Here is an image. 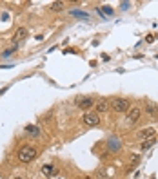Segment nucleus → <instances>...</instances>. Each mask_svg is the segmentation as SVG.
I'll list each match as a JSON object with an SVG mask.
<instances>
[{"instance_id": "obj_1", "label": "nucleus", "mask_w": 158, "mask_h": 179, "mask_svg": "<svg viewBox=\"0 0 158 179\" xmlns=\"http://www.w3.org/2000/svg\"><path fill=\"white\" fill-rule=\"evenodd\" d=\"M109 107L114 112H127L129 107H131V103H129V100H125V98H113L109 102Z\"/></svg>"}, {"instance_id": "obj_2", "label": "nucleus", "mask_w": 158, "mask_h": 179, "mask_svg": "<svg viewBox=\"0 0 158 179\" xmlns=\"http://www.w3.org/2000/svg\"><path fill=\"white\" fill-rule=\"evenodd\" d=\"M36 148L35 147H29V145H26V147H22L20 148V152H18V159L20 161H24V163H29V161H33L36 157Z\"/></svg>"}, {"instance_id": "obj_3", "label": "nucleus", "mask_w": 158, "mask_h": 179, "mask_svg": "<svg viewBox=\"0 0 158 179\" xmlns=\"http://www.w3.org/2000/svg\"><path fill=\"white\" fill-rule=\"evenodd\" d=\"M140 114H142L140 107H133V109H129V111H127V114H125V123H127V125L136 123V121H138V118H140Z\"/></svg>"}, {"instance_id": "obj_4", "label": "nucleus", "mask_w": 158, "mask_h": 179, "mask_svg": "<svg viewBox=\"0 0 158 179\" xmlns=\"http://www.w3.org/2000/svg\"><path fill=\"white\" fill-rule=\"evenodd\" d=\"M93 98H89V96H80V98H76V107L78 109H82V111H87V109H91L93 107Z\"/></svg>"}, {"instance_id": "obj_5", "label": "nucleus", "mask_w": 158, "mask_h": 179, "mask_svg": "<svg viewBox=\"0 0 158 179\" xmlns=\"http://www.w3.org/2000/svg\"><path fill=\"white\" fill-rule=\"evenodd\" d=\"M84 123L89 125V127H97L98 123H100V118H98L97 112H87V114L84 116Z\"/></svg>"}, {"instance_id": "obj_6", "label": "nucleus", "mask_w": 158, "mask_h": 179, "mask_svg": "<svg viewBox=\"0 0 158 179\" xmlns=\"http://www.w3.org/2000/svg\"><path fill=\"white\" fill-rule=\"evenodd\" d=\"M155 134H156V130H155L153 127L144 128V130H140V132H138V136H140L144 141H145V139H151V137H155Z\"/></svg>"}, {"instance_id": "obj_7", "label": "nucleus", "mask_w": 158, "mask_h": 179, "mask_svg": "<svg viewBox=\"0 0 158 179\" xmlns=\"http://www.w3.org/2000/svg\"><path fill=\"white\" fill-rule=\"evenodd\" d=\"M26 36H27V29H26V27H18L17 31H15V40H17V42L24 40Z\"/></svg>"}, {"instance_id": "obj_8", "label": "nucleus", "mask_w": 158, "mask_h": 179, "mask_svg": "<svg viewBox=\"0 0 158 179\" xmlns=\"http://www.w3.org/2000/svg\"><path fill=\"white\" fill-rule=\"evenodd\" d=\"M109 111V102L107 100H100L97 103V112H107Z\"/></svg>"}, {"instance_id": "obj_9", "label": "nucleus", "mask_w": 158, "mask_h": 179, "mask_svg": "<svg viewBox=\"0 0 158 179\" xmlns=\"http://www.w3.org/2000/svg\"><path fill=\"white\" fill-rule=\"evenodd\" d=\"M26 132L29 134V136H33V137H38V136H40V128L35 127V125H27V127H26Z\"/></svg>"}, {"instance_id": "obj_10", "label": "nucleus", "mask_w": 158, "mask_h": 179, "mask_svg": "<svg viewBox=\"0 0 158 179\" xmlns=\"http://www.w3.org/2000/svg\"><path fill=\"white\" fill-rule=\"evenodd\" d=\"M155 143H156V137H151V139H147V141H142L140 148H142V150H147V148H151Z\"/></svg>"}, {"instance_id": "obj_11", "label": "nucleus", "mask_w": 158, "mask_h": 179, "mask_svg": "<svg viewBox=\"0 0 158 179\" xmlns=\"http://www.w3.org/2000/svg\"><path fill=\"white\" fill-rule=\"evenodd\" d=\"M42 172H44L45 176H51V174H55V167H53V165H44V167H42Z\"/></svg>"}, {"instance_id": "obj_12", "label": "nucleus", "mask_w": 158, "mask_h": 179, "mask_svg": "<svg viewBox=\"0 0 158 179\" xmlns=\"http://www.w3.org/2000/svg\"><path fill=\"white\" fill-rule=\"evenodd\" d=\"M51 9L53 11H62V9H64V2H53Z\"/></svg>"}, {"instance_id": "obj_13", "label": "nucleus", "mask_w": 158, "mask_h": 179, "mask_svg": "<svg viewBox=\"0 0 158 179\" xmlns=\"http://www.w3.org/2000/svg\"><path fill=\"white\" fill-rule=\"evenodd\" d=\"M71 15H75V17H78V18H87V15H86V13H82V11H73Z\"/></svg>"}, {"instance_id": "obj_14", "label": "nucleus", "mask_w": 158, "mask_h": 179, "mask_svg": "<svg viewBox=\"0 0 158 179\" xmlns=\"http://www.w3.org/2000/svg\"><path fill=\"white\" fill-rule=\"evenodd\" d=\"M145 111H147V114H156V107H155V105H147Z\"/></svg>"}, {"instance_id": "obj_15", "label": "nucleus", "mask_w": 158, "mask_h": 179, "mask_svg": "<svg viewBox=\"0 0 158 179\" xmlns=\"http://www.w3.org/2000/svg\"><path fill=\"white\" fill-rule=\"evenodd\" d=\"M100 11H104V13H105V15H113V9H111V7H109V6H104V7H102V9H100Z\"/></svg>"}, {"instance_id": "obj_16", "label": "nucleus", "mask_w": 158, "mask_h": 179, "mask_svg": "<svg viewBox=\"0 0 158 179\" xmlns=\"http://www.w3.org/2000/svg\"><path fill=\"white\" fill-rule=\"evenodd\" d=\"M17 51V45H15V47H11V49H8V51L4 52V54H2V56H9V54H13V52Z\"/></svg>"}, {"instance_id": "obj_17", "label": "nucleus", "mask_w": 158, "mask_h": 179, "mask_svg": "<svg viewBox=\"0 0 158 179\" xmlns=\"http://www.w3.org/2000/svg\"><path fill=\"white\" fill-rule=\"evenodd\" d=\"M15 179H24V177H22V176H17V177H15Z\"/></svg>"}]
</instances>
